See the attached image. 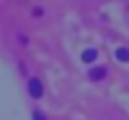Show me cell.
I'll use <instances>...</instances> for the list:
<instances>
[{"label": "cell", "instance_id": "obj_1", "mask_svg": "<svg viewBox=\"0 0 129 120\" xmlns=\"http://www.w3.org/2000/svg\"><path fill=\"white\" fill-rule=\"evenodd\" d=\"M27 88H29V95H32V98H41V95H43V86H41V82H39L36 77H32V79L27 82Z\"/></svg>", "mask_w": 129, "mask_h": 120}, {"label": "cell", "instance_id": "obj_2", "mask_svg": "<svg viewBox=\"0 0 129 120\" xmlns=\"http://www.w3.org/2000/svg\"><path fill=\"white\" fill-rule=\"evenodd\" d=\"M104 75H107V68H102V66H100V68H93V70L88 73V77H91L93 82H100Z\"/></svg>", "mask_w": 129, "mask_h": 120}, {"label": "cell", "instance_id": "obj_3", "mask_svg": "<svg viewBox=\"0 0 129 120\" xmlns=\"http://www.w3.org/2000/svg\"><path fill=\"white\" fill-rule=\"evenodd\" d=\"M116 57H118L122 64H127V61H129V50H127V48H118V50H116Z\"/></svg>", "mask_w": 129, "mask_h": 120}, {"label": "cell", "instance_id": "obj_4", "mask_svg": "<svg viewBox=\"0 0 129 120\" xmlns=\"http://www.w3.org/2000/svg\"><path fill=\"white\" fill-rule=\"evenodd\" d=\"M95 57H98V52H95V50H86V52L82 54V59H84L86 64H93V61H95Z\"/></svg>", "mask_w": 129, "mask_h": 120}, {"label": "cell", "instance_id": "obj_5", "mask_svg": "<svg viewBox=\"0 0 129 120\" xmlns=\"http://www.w3.org/2000/svg\"><path fill=\"white\" fill-rule=\"evenodd\" d=\"M32 120H45V116H43L41 111H34V116H32Z\"/></svg>", "mask_w": 129, "mask_h": 120}]
</instances>
